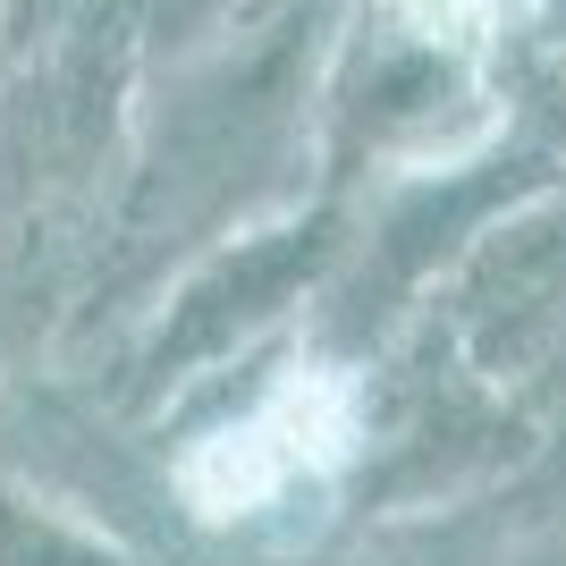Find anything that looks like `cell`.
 <instances>
[{"label": "cell", "instance_id": "1", "mask_svg": "<svg viewBox=\"0 0 566 566\" xmlns=\"http://www.w3.org/2000/svg\"><path fill=\"white\" fill-rule=\"evenodd\" d=\"M0 566H111V558L76 549L60 524H34L25 507H0Z\"/></svg>", "mask_w": 566, "mask_h": 566}]
</instances>
